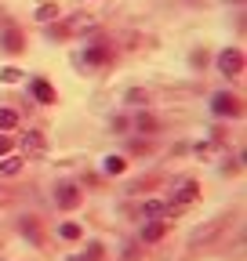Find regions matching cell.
<instances>
[{
    "mask_svg": "<svg viewBox=\"0 0 247 261\" xmlns=\"http://www.w3.org/2000/svg\"><path fill=\"white\" fill-rule=\"evenodd\" d=\"M196 196H200L196 181H182V185H178V192H175V200L167 203V214H178V211H185L189 203H196Z\"/></svg>",
    "mask_w": 247,
    "mask_h": 261,
    "instance_id": "cell-1",
    "label": "cell"
},
{
    "mask_svg": "<svg viewBox=\"0 0 247 261\" xmlns=\"http://www.w3.org/2000/svg\"><path fill=\"white\" fill-rule=\"evenodd\" d=\"M218 69H222L226 76H240V73H243V55H240V47H226V51L218 55Z\"/></svg>",
    "mask_w": 247,
    "mask_h": 261,
    "instance_id": "cell-2",
    "label": "cell"
},
{
    "mask_svg": "<svg viewBox=\"0 0 247 261\" xmlns=\"http://www.w3.org/2000/svg\"><path fill=\"white\" fill-rule=\"evenodd\" d=\"M44 149H47V138L40 130H26L22 135V156H40Z\"/></svg>",
    "mask_w": 247,
    "mask_h": 261,
    "instance_id": "cell-3",
    "label": "cell"
},
{
    "mask_svg": "<svg viewBox=\"0 0 247 261\" xmlns=\"http://www.w3.org/2000/svg\"><path fill=\"white\" fill-rule=\"evenodd\" d=\"M55 200H58L62 211H73V207H80V189H77V185H58Z\"/></svg>",
    "mask_w": 247,
    "mask_h": 261,
    "instance_id": "cell-4",
    "label": "cell"
},
{
    "mask_svg": "<svg viewBox=\"0 0 247 261\" xmlns=\"http://www.w3.org/2000/svg\"><path fill=\"white\" fill-rule=\"evenodd\" d=\"M0 44H4V51H11V55H18V51L26 47V37H22V29H15V25H8V29H4V37H0Z\"/></svg>",
    "mask_w": 247,
    "mask_h": 261,
    "instance_id": "cell-5",
    "label": "cell"
},
{
    "mask_svg": "<svg viewBox=\"0 0 247 261\" xmlns=\"http://www.w3.org/2000/svg\"><path fill=\"white\" fill-rule=\"evenodd\" d=\"M164 232H167V218H153V221L142 228V240H145V243H157Z\"/></svg>",
    "mask_w": 247,
    "mask_h": 261,
    "instance_id": "cell-6",
    "label": "cell"
},
{
    "mask_svg": "<svg viewBox=\"0 0 247 261\" xmlns=\"http://www.w3.org/2000/svg\"><path fill=\"white\" fill-rule=\"evenodd\" d=\"M106 62H109V47L106 44H91L84 51V65H106Z\"/></svg>",
    "mask_w": 247,
    "mask_h": 261,
    "instance_id": "cell-7",
    "label": "cell"
},
{
    "mask_svg": "<svg viewBox=\"0 0 247 261\" xmlns=\"http://www.w3.org/2000/svg\"><path fill=\"white\" fill-rule=\"evenodd\" d=\"M214 113H218V116H236L240 113V102H236L233 94H218V98H214Z\"/></svg>",
    "mask_w": 247,
    "mask_h": 261,
    "instance_id": "cell-8",
    "label": "cell"
},
{
    "mask_svg": "<svg viewBox=\"0 0 247 261\" xmlns=\"http://www.w3.org/2000/svg\"><path fill=\"white\" fill-rule=\"evenodd\" d=\"M33 98H37L40 106H51L55 102V87L47 80H33Z\"/></svg>",
    "mask_w": 247,
    "mask_h": 261,
    "instance_id": "cell-9",
    "label": "cell"
},
{
    "mask_svg": "<svg viewBox=\"0 0 247 261\" xmlns=\"http://www.w3.org/2000/svg\"><path fill=\"white\" fill-rule=\"evenodd\" d=\"M22 163H26V156H8V160H0V178L18 174V171H22Z\"/></svg>",
    "mask_w": 247,
    "mask_h": 261,
    "instance_id": "cell-10",
    "label": "cell"
},
{
    "mask_svg": "<svg viewBox=\"0 0 247 261\" xmlns=\"http://www.w3.org/2000/svg\"><path fill=\"white\" fill-rule=\"evenodd\" d=\"M135 127L142 130V135H153V130H157L160 123H157V116H149V113H138V116H135Z\"/></svg>",
    "mask_w": 247,
    "mask_h": 261,
    "instance_id": "cell-11",
    "label": "cell"
},
{
    "mask_svg": "<svg viewBox=\"0 0 247 261\" xmlns=\"http://www.w3.org/2000/svg\"><path fill=\"white\" fill-rule=\"evenodd\" d=\"M142 214L145 218H160V214H167V203L164 200H145L142 203Z\"/></svg>",
    "mask_w": 247,
    "mask_h": 261,
    "instance_id": "cell-12",
    "label": "cell"
},
{
    "mask_svg": "<svg viewBox=\"0 0 247 261\" xmlns=\"http://www.w3.org/2000/svg\"><path fill=\"white\" fill-rule=\"evenodd\" d=\"M22 232L29 236V243H33V247H40V228H37L33 218H22Z\"/></svg>",
    "mask_w": 247,
    "mask_h": 261,
    "instance_id": "cell-13",
    "label": "cell"
},
{
    "mask_svg": "<svg viewBox=\"0 0 247 261\" xmlns=\"http://www.w3.org/2000/svg\"><path fill=\"white\" fill-rule=\"evenodd\" d=\"M218 228H222V221H211V225L196 228V232H193V243H204V240H211L214 232H218Z\"/></svg>",
    "mask_w": 247,
    "mask_h": 261,
    "instance_id": "cell-14",
    "label": "cell"
},
{
    "mask_svg": "<svg viewBox=\"0 0 247 261\" xmlns=\"http://www.w3.org/2000/svg\"><path fill=\"white\" fill-rule=\"evenodd\" d=\"M11 127H18V113L0 109V130H11Z\"/></svg>",
    "mask_w": 247,
    "mask_h": 261,
    "instance_id": "cell-15",
    "label": "cell"
},
{
    "mask_svg": "<svg viewBox=\"0 0 247 261\" xmlns=\"http://www.w3.org/2000/svg\"><path fill=\"white\" fill-rule=\"evenodd\" d=\"M0 80H4V84H18V80H22V69H15V65H4V69H0Z\"/></svg>",
    "mask_w": 247,
    "mask_h": 261,
    "instance_id": "cell-16",
    "label": "cell"
},
{
    "mask_svg": "<svg viewBox=\"0 0 247 261\" xmlns=\"http://www.w3.org/2000/svg\"><path fill=\"white\" fill-rule=\"evenodd\" d=\"M58 232H62V240H80V225H77V221H66Z\"/></svg>",
    "mask_w": 247,
    "mask_h": 261,
    "instance_id": "cell-17",
    "label": "cell"
},
{
    "mask_svg": "<svg viewBox=\"0 0 247 261\" xmlns=\"http://www.w3.org/2000/svg\"><path fill=\"white\" fill-rule=\"evenodd\" d=\"M124 167H128V160H124V156H109V160H106V171H109V174H120Z\"/></svg>",
    "mask_w": 247,
    "mask_h": 261,
    "instance_id": "cell-18",
    "label": "cell"
},
{
    "mask_svg": "<svg viewBox=\"0 0 247 261\" xmlns=\"http://www.w3.org/2000/svg\"><path fill=\"white\" fill-rule=\"evenodd\" d=\"M55 15H58V8H55V4H40V8H37V22H51Z\"/></svg>",
    "mask_w": 247,
    "mask_h": 261,
    "instance_id": "cell-19",
    "label": "cell"
},
{
    "mask_svg": "<svg viewBox=\"0 0 247 261\" xmlns=\"http://www.w3.org/2000/svg\"><path fill=\"white\" fill-rule=\"evenodd\" d=\"M84 261H102V243H91L87 247V257Z\"/></svg>",
    "mask_w": 247,
    "mask_h": 261,
    "instance_id": "cell-20",
    "label": "cell"
},
{
    "mask_svg": "<svg viewBox=\"0 0 247 261\" xmlns=\"http://www.w3.org/2000/svg\"><path fill=\"white\" fill-rule=\"evenodd\" d=\"M128 102H131V106H142V102H145V91H128Z\"/></svg>",
    "mask_w": 247,
    "mask_h": 261,
    "instance_id": "cell-21",
    "label": "cell"
},
{
    "mask_svg": "<svg viewBox=\"0 0 247 261\" xmlns=\"http://www.w3.org/2000/svg\"><path fill=\"white\" fill-rule=\"evenodd\" d=\"M11 152V138L8 135H0V156H8Z\"/></svg>",
    "mask_w": 247,
    "mask_h": 261,
    "instance_id": "cell-22",
    "label": "cell"
},
{
    "mask_svg": "<svg viewBox=\"0 0 247 261\" xmlns=\"http://www.w3.org/2000/svg\"><path fill=\"white\" fill-rule=\"evenodd\" d=\"M69 261H84V257H69Z\"/></svg>",
    "mask_w": 247,
    "mask_h": 261,
    "instance_id": "cell-23",
    "label": "cell"
}]
</instances>
